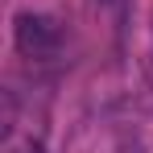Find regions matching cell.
<instances>
[{"label":"cell","instance_id":"obj_3","mask_svg":"<svg viewBox=\"0 0 153 153\" xmlns=\"http://www.w3.org/2000/svg\"><path fill=\"white\" fill-rule=\"evenodd\" d=\"M100 4H116V0H100Z\"/></svg>","mask_w":153,"mask_h":153},{"label":"cell","instance_id":"obj_1","mask_svg":"<svg viewBox=\"0 0 153 153\" xmlns=\"http://www.w3.org/2000/svg\"><path fill=\"white\" fill-rule=\"evenodd\" d=\"M62 46V25L54 17H42V13H21L17 17V50L29 54V58H46Z\"/></svg>","mask_w":153,"mask_h":153},{"label":"cell","instance_id":"obj_2","mask_svg":"<svg viewBox=\"0 0 153 153\" xmlns=\"http://www.w3.org/2000/svg\"><path fill=\"white\" fill-rule=\"evenodd\" d=\"M25 153H42V145H29V149H25Z\"/></svg>","mask_w":153,"mask_h":153}]
</instances>
